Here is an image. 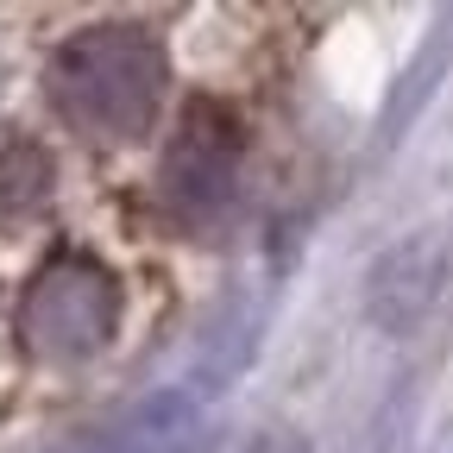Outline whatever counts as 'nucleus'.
<instances>
[{
	"mask_svg": "<svg viewBox=\"0 0 453 453\" xmlns=\"http://www.w3.org/2000/svg\"><path fill=\"white\" fill-rule=\"evenodd\" d=\"M50 107L88 139H133L164 95V44L139 26H88L57 44L44 70Z\"/></svg>",
	"mask_w": 453,
	"mask_h": 453,
	"instance_id": "obj_1",
	"label": "nucleus"
},
{
	"mask_svg": "<svg viewBox=\"0 0 453 453\" xmlns=\"http://www.w3.org/2000/svg\"><path fill=\"white\" fill-rule=\"evenodd\" d=\"M120 321V290L101 258L88 252H57L38 265V277L19 296V340L38 359L76 365L88 353H101Z\"/></svg>",
	"mask_w": 453,
	"mask_h": 453,
	"instance_id": "obj_2",
	"label": "nucleus"
},
{
	"mask_svg": "<svg viewBox=\"0 0 453 453\" xmlns=\"http://www.w3.org/2000/svg\"><path fill=\"white\" fill-rule=\"evenodd\" d=\"M240 151H246L240 113L220 107V101H189L177 133H170V145H164V202H170V214L208 220L234 196Z\"/></svg>",
	"mask_w": 453,
	"mask_h": 453,
	"instance_id": "obj_3",
	"label": "nucleus"
},
{
	"mask_svg": "<svg viewBox=\"0 0 453 453\" xmlns=\"http://www.w3.org/2000/svg\"><path fill=\"white\" fill-rule=\"evenodd\" d=\"M434 277H441V265H434V252L416 240V246H396L378 271H372V315L390 327V334H410L416 321H422V309L434 303Z\"/></svg>",
	"mask_w": 453,
	"mask_h": 453,
	"instance_id": "obj_4",
	"label": "nucleus"
},
{
	"mask_svg": "<svg viewBox=\"0 0 453 453\" xmlns=\"http://www.w3.org/2000/svg\"><path fill=\"white\" fill-rule=\"evenodd\" d=\"M57 183V170H50V151L26 133H0V220H26L44 208Z\"/></svg>",
	"mask_w": 453,
	"mask_h": 453,
	"instance_id": "obj_5",
	"label": "nucleus"
}]
</instances>
